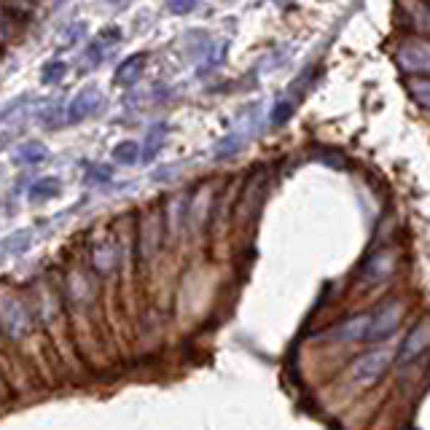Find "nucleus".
<instances>
[{
  "mask_svg": "<svg viewBox=\"0 0 430 430\" xmlns=\"http://www.w3.org/2000/svg\"><path fill=\"white\" fill-rule=\"evenodd\" d=\"M396 355H398V353H396L393 347H377V350L360 355V358L355 360L353 369H350V377H353L358 384L377 382L384 371H387V366L393 363V358H396Z\"/></svg>",
  "mask_w": 430,
  "mask_h": 430,
  "instance_id": "obj_1",
  "label": "nucleus"
},
{
  "mask_svg": "<svg viewBox=\"0 0 430 430\" xmlns=\"http://www.w3.org/2000/svg\"><path fill=\"white\" fill-rule=\"evenodd\" d=\"M400 318H403V301H384L382 307L371 315V328L366 339L379 341V339L390 337L398 328Z\"/></svg>",
  "mask_w": 430,
  "mask_h": 430,
  "instance_id": "obj_2",
  "label": "nucleus"
},
{
  "mask_svg": "<svg viewBox=\"0 0 430 430\" xmlns=\"http://www.w3.org/2000/svg\"><path fill=\"white\" fill-rule=\"evenodd\" d=\"M428 347H430V318H425V320L417 322L415 328H412V334L406 337V341L400 344L398 360L400 363H409V360L419 358Z\"/></svg>",
  "mask_w": 430,
  "mask_h": 430,
  "instance_id": "obj_3",
  "label": "nucleus"
},
{
  "mask_svg": "<svg viewBox=\"0 0 430 430\" xmlns=\"http://www.w3.org/2000/svg\"><path fill=\"white\" fill-rule=\"evenodd\" d=\"M398 65L406 70L430 73V41H406L398 48Z\"/></svg>",
  "mask_w": 430,
  "mask_h": 430,
  "instance_id": "obj_4",
  "label": "nucleus"
},
{
  "mask_svg": "<svg viewBox=\"0 0 430 430\" xmlns=\"http://www.w3.org/2000/svg\"><path fill=\"white\" fill-rule=\"evenodd\" d=\"M371 328V315H355L350 320L339 322L337 328L328 334V339H337V341H358V339L369 337Z\"/></svg>",
  "mask_w": 430,
  "mask_h": 430,
  "instance_id": "obj_5",
  "label": "nucleus"
},
{
  "mask_svg": "<svg viewBox=\"0 0 430 430\" xmlns=\"http://www.w3.org/2000/svg\"><path fill=\"white\" fill-rule=\"evenodd\" d=\"M100 100H103V97H100V92H97L94 86L84 89V92L70 103V107H67V122H81L84 116H89L94 107L100 105Z\"/></svg>",
  "mask_w": 430,
  "mask_h": 430,
  "instance_id": "obj_6",
  "label": "nucleus"
},
{
  "mask_svg": "<svg viewBox=\"0 0 430 430\" xmlns=\"http://www.w3.org/2000/svg\"><path fill=\"white\" fill-rule=\"evenodd\" d=\"M116 245L110 242V240H103V242H94L92 247V263L94 269L100 272V275H107V272H113V266H116Z\"/></svg>",
  "mask_w": 430,
  "mask_h": 430,
  "instance_id": "obj_7",
  "label": "nucleus"
},
{
  "mask_svg": "<svg viewBox=\"0 0 430 430\" xmlns=\"http://www.w3.org/2000/svg\"><path fill=\"white\" fill-rule=\"evenodd\" d=\"M393 269H396V256L390 250H379L366 263V280H384V277L393 275Z\"/></svg>",
  "mask_w": 430,
  "mask_h": 430,
  "instance_id": "obj_8",
  "label": "nucleus"
},
{
  "mask_svg": "<svg viewBox=\"0 0 430 430\" xmlns=\"http://www.w3.org/2000/svg\"><path fill=\"white\" fill-rule=\"evenodd\" d=\"M0 322L8 334H22L27 328V318H25V309L19 307L16 301H8L6 307H0Z\"/></svg>",
  "mask_w": 430,
  "mask_h": 430,
  "instance_id": "obj_9",
  "label": "nucleus"
},
{
  "mask_svg": "<svg viewBox=\"0 0 430 430\" xmlns=\"http://www.w3.org/2000/svg\"><path fill=\"white\" fill-rule=\"evenodd\" d=\"M210 204H213V188L204 185L200 194L194 197L191 207H188V221H191V226H202V223L207 221V210H210Z\"/></svg>",
  "mask_w": 430,
  "mask_h": 430,
  "instance_id": "obj_10",
  "label": "nucleus"
},
{
  "mask_svg": "<svg viewBox=\"0 0 430 430\" xmlns=\"http://www.w3.org/2000/svg\"><path fill=\"white\" fill-rule=\"evenodd\" d=\"M145 54H135V57H129L126 62L119 65V70H116V84H135V78L143 73V67H145Z\"/></svg>",
  "mask_w": 430,
  "mask_h": 430,
  "instance_id": "obj_11",
  "label": "nucleus"
},
{
  "mask_svg": "<svg viewBox=\"0 0 430 430\" xmlns=\"http://www.w3.org/2000/svg\"><path fill=\"white\" fill-rule=\"evenodd\" d=\"M151 237H154V240L159 237V221H156V218H148V221L140 226V240H143L140 247H143V259H148V256L156 250V242H151Z\"/></svg>",
  "mask_w": 430,
  "mask_h": 430,
  "instance_id": "obj_12",
  "label": "nucleus"
},
{
  "mask_svg": "<svg viewBox=\"0 0 430 430\" xmlns=\"http://www.w3.org/2000/svg\"><path fill=\"white\" fill-rule=\"evenodd\" d=\"M60 194V181L57 178H44L30 188V197L35 202L38 200H48V197H57Z\"/></svg>",
  "mask_w": 430,
  "mask_h": 430,
  "instance_id": "obj_13",
  "label": "nucleus"
},
{
  "mask_svg": "<svg viewBox=\"0 0 430 430\" xmlns=\"http://www.w3.org/2000/svg\"><path fill=\"white\" fill-rule=\"evenodd\" d=\"M409 92L419 105L430 107V78H409Z\"/></svg>",
  "mask_w": 430,
  "mask_h": 430,
  "instance_id": "obj_14",
  "label": "nucleus"
},
{
  "mask_svg": "<svg viewBox=\"0 0 430 430\" xmlns=\"http://www.w3.org/2000/svg\"><path fill=\"white\" fill-rule=\"evenodd\" d=\"M16 159H19V162H25V164H35V162H44V159H46V148H44L41 143H25V145L19 148Z\"/></svg>",
  "mask_w": 430,
  "mask_h": 430,
  "instance_id": "obj_15",
  "label": "nucleus"
},
{
  "mask_svg": "<svg viewBox=\"0 0 430 430\" xmlns=\"http://www.w3.org/2000/svg\"><path fill=\"white\" fill-rule=\"evenodd\" d=\"M138 143H132V140H124L119 143L116 148H113V159L116 162H122V164H135L138 162Z\"/></svg>",
  "mask_w": 430,
  "mask_h": 430,
  "instance_id": "obj_16",
  "label": "nucleus"
},
{
  "mask_svg": "<svg viewBox=\"0 0 430 430\" xmlns=\"http://www.w3.org/2000/svg\"><path fill=\"white\" fill-rule=\"evenodd\" d=\"M65 70H67V65L60 60L48 62V65H44V73H41V81L44 84H57L60 78H65Z\"/></svg>",
  "mask_w": 430,
  "mask_h": 430,
  "instance_id": "obj_17",
  "label": "nucleus"
},
{
  "mask_svg": "<svg viewBox=\"0 0 430 430\" xmlns=\"http://www.w3.org/2000/svg\"><path fill=\"white\" fill-rule=\"evenodd\" d=\"M181 213H183V197H175V200L169 202V229L175 231L181 226Z\"/></svg>",
  "mask_w": 430,
  "mask_h": 430,
  "instance_id": "obj_18",
  "label": "nucleus"
},
{
  "mask_svg": "<svg viewBox=\"0 0 430 430\" xmlns=\"http://www.w3.org/2000/svg\"><path fill=\"white\" fill-rule=\"evenodd\" d=\"M14 35V16L8 11H0V44Z\"/></svg>",
  "mask_w": 430,
  "mask_h": 430,
  "instance_id": "obj_19",
  "label": "nucleus"
},
{
  "mask_svg": "<svg viewBox=\"0 0 430 430\" xmlns=\"http://www.w3.org/2000/svg\"><path fill=\"white\" fill-rule=\"evenodd\" d=\"M164 138V126H154V132L148 135V151H145V159H151L156 154V148H159V143Z\"/></svg>",
  "mask_w": 430,
  "mask_h": 430,
  "instance_id": "obj_20",
  "label": "nucleus"
},
{
  "mask_svg": "<svg viewBox=\"0 0 430 430\" xmlns=\"http://www.w3.org/2000/svg\"><path fill=\"white\" fill-rule=\"evenodd\" d=\"M194 8V0H169V11L172 14H188Z\"/></svg>",
  "mask_w": 430,
  "mask_h": 430,
  "instance_id": "obj_21",
  "label": "nucleus"
},
{
  "mask_svg": "<svg viewBox=\"0 0 430 430\" xmlns=\"http://www.w3.org/2000/svg\"><path fill=\"white\" fill-rule=\"evenodd\" d=\"M291 116V105L285 103V105H277V113H275V124H282L285 119Z\"/></svg>",
  "mask_w": 430,
  "mask_h": 430,
  "instance_id": "obj_22",
  "label": "nucleus"
},
{
  "mask_svg": "<svg viewBox=\"0 0 430 430\" xmlns=\"http://www.w3.org/2000/svg\"><path fill=\"white\" fill-rule=\"evenodd\" d=\"M32 3H38V0H8V6H11L14 11H19L22 6H32Z\"/></svg>",
  "mask_w": 430,
  "mask_h": 430,
  "instance_id": "obj_23",
  "label": "nucleus"
},
{
  "mask_svg": "<svg viewBox=\"0 0 430 430\" xmlns=\"http://www.w3.org/2000/svg\"><path fill=\"white\" fill-rule=\"evenodd\" d=\"M110 3H124V0H110Z\"/></svg>",
  "mask_w": 430,
  "mask_h": 430,
  "instance_id": "obj_24",
  "label": "nucleus"
}]
</instances>
